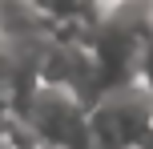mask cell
I'll list each match as a JSON object with an SVG mask.
<instances>
[{
	"mask_svg": "<svg viewBox=\"0 0 153 149\" xmlns=\"http://www.w3.org/2000/svg\"><path fill=\"white\" fill-rule=\"evenodd\" d=\"M97 125H101V137H109V145H121L125 141V121L117 117V113H105Z\"/></svg>",
	"mask_w": 153,
	"mask_h": 149,
	"instance_id": "1",
	"label": "cell"
}]
</instances>
